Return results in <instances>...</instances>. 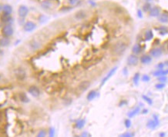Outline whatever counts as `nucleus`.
<instances>
[{"instance_id":"1","label":"nucleus","mask_w":168,"mask_h":137,"mask_svg":"<svg viewBox=\"0 0 168 137\" xmlns=\"http://www.w3.org/2000/svg\"><path fill=\"white\" fill-rule=\"evenodd\" d=\"M127 47L128 46L125 42L118 41L112 46L111 52L115 56H121L126 52V50H127Z\"/></svg>"},{"instance_id":"2","label":"nucleus","mask_w":168,"mask_h":137,"mask_svg":"<svg viewBox=\"0 0 168 137\" xmlns=\"http://www.w3.org/2000/svg\"><path fill=\"white\" fill-rule=\"evenodd\" d=\"M14 33V29L11 24H6L2 29V34L4 37H11Z\"/></svg>"},{"instance_id":"3","label":"nucleus","mask_w":168,"mask_h":137,"mask_svg":"<svg viewBox=\"0 0 168 137\" xmlns=\"http://www.w3.org/2000/svg\"><path fill=\"white\" fill-rule=\"evenodd\" d=\"M28 93L30 94L32 97L37 98L40 96L41 92H40L39 88L37 86L32 85V86H29V88H28Z\"/></svg>"},{"instance_id":"4","label":"nucleus","mask_w":168,"mask_h":137,"mask_svg":"<svg viewBox=\"0 0 168 137\" xmlns=\"http://www.w3.org/2000/svg\"><path fill=\"white\" fill-rule=\"evenodd\" d=\"M116 70H117V66H115V67H113V69H111L109 72H108V73L106 74V75H105L104 77V79L101 80V82H100V86H104V84L113 76V75L115 74V73L116 72Z\"/></svg>"},{"instance_id":"5","label":"nucleus","mask_w":168,"mask_h":137,"mask_svg":"<svg viewBox=\"0 0 168 137\" xmlns=\"http://www.w3.org/2000/svg\"><path fill=\"white\" fill-rule=\"evenodd\" d=\"M36 29V24L32 21H27L23 24V29L26 32H31Z\"/></svg>"},{"instance_id":"6","label":"nucleus","mask_w":168,"mask_h":137,"mask_svg":"<svg viewBox=\"0 0 168 137\" xmlns=\"http://www.w3.org/2000/svg\"><path fill=\"white\" fill-rule=\"evenodd\" d=\"M153 117H154V120H149L147 123V126L149 128V129H154L156 127H157L159 125V119H158V116L154 114L153 115Z\"/></svg>"},{"instance_id":"7","label":"nucleus","mask_w":168,"mask_h":137,"mask_svg":"<svg viewBox=\"0 0 168 137\" xmlns=\"http://www.w3.org/2000/svg\"><path fill=\"white\" fill-rule=\"evenodd\" d=\"M29 14V9L28 7L24 6V5H22L19 7V9H18V15L19 16V18L21 19H25L26 16L28 15Z\"/></svg>"},{"instance_id":"8","label":"nucleus","mask_w":168,"mask_h":137,"mask_svg":"<svg viewBox=\"0 0 168 137\" xmlns=\"http://www.w3.org/2000/svg\"><path fill=\"white\" fill-rule=\"evenodd\" d=\"M127 64L130 65V66H135L138 64L139 62V58L137 55H134V54H131L129 55L127 58Z\"/></svg>"},{"instance_id":"9","label":"nucleus","mask_w":168,"mask_h":137,"mask_svg":"<svg viewBox=\"0 0 168 137\" xmlns=\"http://www.w3.org/2000/svg\"><path fill=\"white\" fill-rule=\"evenodd\" d=\"M91 83L89 80H83L82 82H80L78 85V89L82 91V92H85L86 90H87L90 87Z\"/></svg>"},{"instance_id":"10","label":"nucleus","mask_w":168,"mask_h":137,"mask_svg":"<svg viewBox=\"0 0 168 137\" xmlns=\"http://www.w3.org/2000/svg\"><path fill=\"white\" fill-rule=\"evenodd\" d=\"M15 77L19 79V80H24L26 78V71L22 69V68H19L15 70Z\"/></svg>"},{"instance_id":"11","label":"nucleus","mask_w":168,"mask_h":137,"mask_svg":"<svg viewBox=\"0 0 168 137\" xmlns=\"http://www.w3.org/2000/svg\"><path fill=\"white\" fill-rule=\"evenodd\" d=\"M40 6H41L42 9H43L45 10H48V9H50L52 8L53 4H52V2L51 0H44L41 2Z\"/></svg>"},{"instance_id":"12","label":"nucleus","mask_w":168,"mask_h":137,"mask_svg":"<svg viewBox=\"0 0 168 137\" xmlns=\"http://www.w3.org/2000/svg\"><path fill=\"white\" fill-rule=\"evenodd\" d=\"M162 53H163V51H162L161 48H154V49L150 50V56L154 57V58L160 57L162 55Z\"/></svg>"},{"instance_id":"13","label":"nucleus","mask_w":168,"mask_h":137,"mask_svg":"<svg viewBox=\"0 0 168 137\" xmlns=\"http://www.w3.org/2000/svg\"><path fill=\"white\" fill-rule=\"evenodd\" d=\"M29 47L33 50V51H36L39 50L41 47V44L39 43V42L36 39H33L32 41L29 42Z\"/></svg>"},{"instance_id":"14","label":"nucleus","mask_w":168,"mask_h":137,"mask_svg":"<svg viewBox=\"0 0 168 137\" xmlns=\"http://www.w3.org/2000/svg\"><path fill=\"white\" fill-rule=\"evenodd\" d=\"M2 13H3L2 14L11 15V14L13 13V7L9 4H6L2 6Z\"/></svg>"},{"instance_id":"15","label":"nucleus","mask_w":168,"mask_h":137,"mask_svg":"<svg viewBox=\"0 0 168 137\" xmlns=\"http://www.w3.org/2000/svg\"><path fill=\"white\" fill-rule=\"evenodd\" d=\"M10 45V39L7 37L0 38V47L6 48L8 47Z\"/></svg>"},{"instance_id":"16","label":"nucleus","mask_w":168,"mask_h":137,"mask_svg":"<svg viewBox=\"0 0 168 137\" xmlns=\"http://www.w3.org/2000/svg\"><path fill=\"white\" fill-rule=\"evenodd\" d=\"M160 15V9L157 6L151 8L150 10V15L152 17H158Z\"/></svg>"},{"instance_id":"17","label":"nucleus","mask_w":168,"mask_h":137,"mask_svg":"<svg viewBox=\"0 0 168 137\" xmlns=\"http://www.w3.org/2000/svg\"><path fill=\"white\" fill-rule=\"evenodd\" d=\"M140 62L142 64H145V65L146 64H149L152 61V57L150 55H143L140 57Z\"/></svg>"},{"instance_id":"18","label":"nucleus","mask_w":168,"mask_h":137,"mask_svg":"<svg viewBox=\"0 0 168 137\" xmlns=\"http://www.w3.org/2000/svg\"><path fill=\"white\" fill-rule=\"evenodd\" d=\"M132 52H133V54H134V55H137V56L139 55V54L142 52V47H141V46H140L139 43L135 44V45L133 46Z\"/></svg>"},{"instance_id":"19","label":"nucleus","mask_w":168,"mask_h":137,"mask_svg":"<svg viewBox=\"0 0 168 137\" xmlns=\"http://www.w3.org/2000/svg\"><path fill=\"white\" fill-rule=\"evenodd\" d=\"M97 92L96 91V90H94V89H93V90H90L89 92H88V94H87V96H86V99L88 101H92V100H93L96 96H97Z\"/></svg>"},{"instance_id":"20","label":"nucleus","mask_w":168,"mask_h":137,"mask_svg":"<svg viewBox=\"0 0 168 137\" xmlns=\"http://www.w3.org/2000/svg\"><path fill=\"white\" fill-rule=\"evenodd\" d=\"M158 20L162 23H168V13H163L159 15V19Z\"/></svg>"},{"instance_id":"21","label":"nucleus","mask_w":168,"mask_h":137,"mask_svg":"<svg viewBox=\"0 0 168 137\" xmlns=\"http://www.w3.org/2000/svg\"><path fill=\"white\" fill-rule=\"evenodd\" d=\"M19 99L21 102L24 103H28L29 102V98L28 97L27 94L25 92H19Z\"/></svg>"},{"instance_id":"22","label":"nucleus","mask_w":168,"mask_h":137,"mask_svg":"<svg viewBox=\"0 0 168 137\" xmlns=\"http://www.w3.org/2000/svg\"><path fill=\"white\" fill-rule=\"evenodd\" d=\"M13 18L11 17V15H5V14H2V16H1V20L2 22L6 23V24H9V23L12 21Z\"/></svg>"},{"instance_id":"23","label":"nucleus","mask_w":168,"mask_h":137,"mask_svg":"<svg viewBox=\"0 0 168 137\" xmlns=\"http://www.w3.org/2000/svg\"><path fill=\"white\" fill-rule=\"evenodd\" d=\"M85 124H86V120L84 119H79V120L77 121L75 126L78 129H83L84 127Z\"/></svg>"},{"instance_id":"24","label":"nucleus","mask_w":168,"mask_h":137,"mask_svg":"<svg viewBox=\"0 0 168 137\" xmlns=\"http://www.w3.org/2000/svg\"><path fill=\"white\" fill-rule=\"evenodd\" d=\"M168 74V69L167 70H164V69H158L157 71H155L154 73V76H164V75H167Z\"/></svg>"},{"instance_id":"25","label":"nucleus","mask_w":168,"mask_h":137,"mask_svg":"<svg viewBox=\"0 0 168 137\" xmlns=\"http://www.w3.org/2000/svg\"><path fill=\"white\" fill-rule=\"evenodd\" d=\"M154 38V33L152 30H147L145 32V39L147 41H150Z\"/></svg>"},{"instance_id":"26","label":"nucleus","mask_w":168,"mask_h":137,"mask_svg":"<svg viewBox=\"0 0 168 137\" xmlns=\"http://www.w3.org/2000/svg\"><path fill=\"white\" fill-rule=\"evenodd\" d=\"M75 17L77 19H84L86 17V13L83 10L78 11L77 13H76V15H75Z\"/></svg>"},{"instance_id":"27","label":"nucleus","mask_w":168,"mask_h":137,"mask_svg":"<svg viewBox=\"0 0 168 137\" xmlns=\"http://www.w3.org/2000/svg\"><path fill=\"white\" fill-rule=\"evenodd\" d=\"M140 112V107H137V108H135L133 110H132V111H130L129 112H128V116H129V118H132V117H133V116H135L136 115H137L138 113Z\"/></svg>"},{"instance_id":"28","label":"nucleus","mask_w":168,"mask_h":137,"mask_svg":"<svg viewBox=\"0 0 168 137\" xmlns=\"http://www.w3.org/2000/svg\"><path fill=\"white\" fill-rule=\"evenodd\" d=\"M140 78V73H136L135 75H133V83H134L135 86H137L139 84Z\"/></svg>"},{"instance_id":"29","label":"nucleus","mask_w":168,"mask_h":137,"mask_svg":"<svg viewBox=\"0 0 168 137\" xmlns=\"http://www.w3.org/2000/svg\"><path fill=\"white\" fill-rule=\"evenodd\" d=\"M150 9H151L150 3L147 2V3H146L145 5H143V12L147 13V12H150Z\"/></svg>"},{"instance_id":"30","label":"nucleus","mask_w":168,"mask_h":137,"mask_svg":"<svg viewBox=\"0 0 168 137\" xmlns=\"http://www.w3.org/2000/svg\"><path fill=\"white\" fill-rule=\"evenodd\" d=\"M47 133L45 129H40L36 137H46Z\"/></svg>"},{"instance_id":"31","label":"nucleus","mask_w":168,"mask_h":137,"mask_svg":"<svg viewBox=\"0 0 168 137\" xmlns=\"http://www.w3.org/2000/svg\"><path fill=\"white\" fill-rule=\"evenodd\" d=\"M142 98L143 99V100H145V101H146L149 105H152V104H153V101H152V100H151L150 97L147 96L146 95H143Z\"/></svg>"},{"instance_id":"32","label":"nucleus","mask_w":168,"mask_h":137,"mask_svg":"<svg viewBox=\"0 0 168 137\" xmlns=\"http://www.w3.org/2000/svg\"><path fill=\"white\" fill-rule=\"evenodd\" d=\"M48 137H55V129L53 127L50 128V129H49V136Z\"/></svg>"},{"instance_id":"33","label":"nucleus","mask_w":168,"mask_h":137,"mask_svg":"<svg viewBox=\"0 0 168 137\" xmlns=\"http://www.w3.org/2000/svg\"><path fill=\"white\" fill-rule=\"evenodd\" d=\"M133 136H134L133 133H130L127 132V133H124L120 135L119 137H133Z\"/></svg>"},{"instance_id":"34","label":"nucleus","mask_w":168,"mask_h":137,"mask_svg":"<svg viewBox=\"0 0 168 137\" xmlns=\"http://www.w3.org/2000/svg\"><path fill=\"white\" fill-rule=\"evenodd\" d=\"M155 87L157 89H164V88L165 87V84L164 83H159L156 84Z\"/></svg>"},{"instance_id":"35","label":"nucleus","mask_w":168,"mask_h":137,"mask_svg":"<svg viewBox=\"0 0 168 137\" xmlns=\"http://www.w3.org/2000/svg\"><path fill=\"white\" fill-rule=\"evenodd\" d=\"M48 19V18L45 15H41L39 18V21L40 22V23H44L45 22H46Z\"/></svg>"},{"instance_id":"36","label":"nucleus","mask_w":168,"mask_h":137,"mask_svg":"<svg viewBox=\"0 0 168 137\" xmlns=\"http://www.w3.org/2000/svg\"><path fill=\"white\" fill-rule=\"evenodd\" d=\"M167 80V78L166 75H164V76H159L158 77V81H160V83H165L166 81Z\"/></svg>"},{"instance_id":"37","label":"nucleus","mask_w":168,"mask_h":137,"mask_svg":"<svg viewBox=\"0 0 168 137\" xmlns=\"http://www.w3.org/2000/svg\"><path fill=\"white\" fill-rule=\"evenodd\" d=\"M142 80L143 82H145V83H147V82H149L150 80V77L148 75L145 74V75H143L142 76Z\"/></svg>"},{"instance_id":"38","label":"nucleus","mask_w":168,"mask_h":137,"mask_svg":"<svg viewBox=\"0 0 168 137\" xmlns=\"http://www.w3.org/2000/svg\"><path fill=\"white\" fill-rule=\"evenodd\" d=\"M131 121L129 120V119H125V121H124V125H125V126L127 128V129H129V127L131 126Z\"/></svg>"},{"instance_id":"39","label":"nucleus","mask_w":168,"mask_h":137,"mask_svg":"<svg viewBox=\"0 0 168 137\" xmlns=\"http://www.w3.org/2000/svg\"><path fill=\"white\" fill-rule=\"evenodd\" d=\"M164 65H165V64L164 63H163V62H160V63H159L158 65H157V69H164Z\"/></svg>"},{"instance_id":"40","label":"nucleus","mask_w":168,"mask_h":137,"mask_svg":"<svg viewBox=\"0 0 168 137\" xmlns=\"http://www.w3.org/2000/svg\"><path fill=\"white\" fill-rule=\"evenodd\" d=\"M78 2H79V0H69V4H70V5H72V6L77 5V4L78 3Z\"/></svg>"},{"instance_id":"41","label":"nucleus","mask_w":168,"mask_h":137,"mask_svg":"<svg viewBox=\"0 0 168 137\" xmlns=\"http://www.w3.org/2000/svg\"><path fill=\"white\" fill-rule=\"evenodd\" d=\"M80 137H90V135H89V133H88L87 132H83V133L81 134Z\"/></svg>"},{"instance_id":"42","label":"nucleus","mask_w":168,"mask_h":137,"mask_svg":"<svg viewBox=\"0 0 168 137\" xmlns=\"http://www.w3.org/2000/svg\"><path fill=\"white\" fill-rule=\"evenodd\" d=\"M137 15H138V16L140 17V18H142L143 17V15H142V12H141V10H138L137 11Z\"/></svg>"},{"instance_id":"43","label":"nucleus","mask_w":168,"mask_h":137,"mask_svg":"<svg viewBox=\"0 0 168 137\" xmlns=\"http://www.w3.org/2000/svg\"><path fill=\"white\" fill-rule=\"evenodd\" d=\"M165 136H166V134L164 133H160V137H165Z\"/></svg>"},{"instance_id":"44","label":"nucleus","mask_w":168,"mask_h":137,"mask_svg":"<svg viewBox=\"0 0 168 137\" xmlns=\"http://www.w3.org/2000/svg\"><path fill=\"white\" fill-rule=\"evenodd\" d=\"M147 112H148V110H147V109H143V110L142 113L143 114H147Z\"/></svg>"},{"instance_id":"45","label":"nucleus","mask_w":168,"mask_h":137,"mask_svg":"<svg viewBox=\"0 0 168 137\" xmlns=\"http://www.w3.org/2000/svg\"><path fill=\"white\" fill-rule=\"evenodd\" d=\"M1 11H2V6L0 4V12H1Z\"/></svg>"},{"instance_id":"46","label":"nucleus","mask_w":168,"mask_h":137,"mask_svg":"<svg viewBox=\"0 0 168 137\" xmlns=\"http://www.w3.org/2000/svg\"><path fill=\"white\" fill-rule=\"evenodd\" d=\"M1 79H2V75L0 74V80H1Z\"/></svg>"},{"instance_id":"47","label":"nucleus","mask_w":168,"mask_h":137,"mask_svg":"<svg viewBox=\"0 0 168 137\" xmlns=\"http://www.w3.org/2000/svg\"><path fill=\"white\" fill-rule=\"evenodd\" d=\"M152 0H147V2H151Z\"/></svg>"},{"instance_id":"48","label":"nucleus","mask_w":168,"mask_h":137,"mask_svg":"<svg viewBox=\"0 0 168 137\" xmlns=\"http://www.w3.org/2000/svg\"><path fill=\"white\" fill-rule=\"evenodd\" d=\"M166 65H168V62H167V63H166Z\"/></svg>"},{"instance_id":"49","label":"nucleus","mask_w":168,"mask_h":137,"mask_svg":"<svg viewBox=\"0 0 168 137\" xmlns=\"http://www.w3.org/2000/svg\"><path fill=\"white\" fill-rule=\"evenodd\" d=\"M167 50H168V45H167Z\"/></svg>"}]
</instances>
